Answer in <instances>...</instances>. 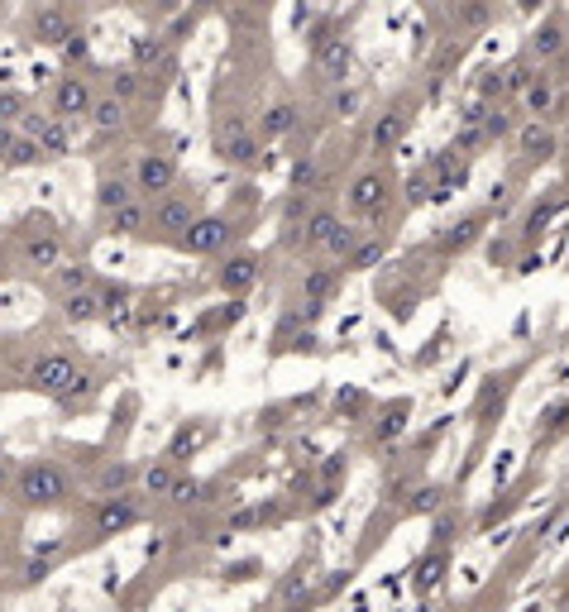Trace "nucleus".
<instances>
[{
  "instance_id": "c03bdc74",
  "label": "nucleus",
  "mask_w": 569,
  "mask_h": 612,
  "mask_svg": "<svg viewBox=\"0 0 569 612\" xmlns=\"http://www.w3.org/2000/svg\"><path fill=\"white\" fill-rule=\"evenodd\" d=\"M15 469H20V464H15V459H10L5 450H0V493L10 488V479H15Z\"/></svg>"
},
{
  "instance_id": "58836bf2",
  "label": "nucleus",
  "mask_w": 569,
  "mask_h": 612,
  "mask_svg": "<svg viewBox=\"0 0 569 612\" xmlns=\"http://www.w3.org/2000/svg\"><path fill=\"white\" fill-rule=\"evenodd\" d=\"M493 20V10L488 5H455V24H460V39L469 29H483V24Z\"/></svg>"
},
{
  "instance_id": "f3484780",
  "label": "nucleus",
  "mask_w": 569,
  "mask_h": 612,
  "mask_svg": "<svg viewBox=\"0 0 569 612\" xmlns=\"http://www.w3.org/2000/svg\"><path fill=\"white\" fill-rule=\"evenodd\" d=\"M488 220H493V211H488V206H474V211H464L460 220H450V225L436 235V254H445V259H460V254H469V249L483 240Z\"/></svg>"
},
{
  "instance_id": "9d476101",
  "label": "nucleus",
  "mask_w": 569,
  "mask_h": 612,
  "mask_svg": "<svg viewBox=\"0 0 569 612\" xmlns=\"http://www.w3.org/2000/svg\"><path fill=\"white\" fill-rule=\"evenodd\" d=\"M149 517L144 493H115V498H96L91 503V541H110V536H125L130 526H139Z\"/></svg>"
},
{
  "instance_id": "1a4fd4ad",
  "label": "nucleus",
  "mask_w": 569,
  "mask_h": 612,
  "mask_svg": "<svg viewBox=\"0 0 569 612\" xmlns=\"http://www.w3.org/2000/svg\"><path fill=\"white\" fill-rule=\"evenodd\" d=\"M235 240H240V220L220 216V211H206L173 249L177 254H192V259H225V254H235Z\"/></svg>"
},
{
  "instance_id": "473e14b6",
  "label": "nucleus",
  "mask_w": 569,
  "mask_h": 612,
  "mask_svg": "<svg viewBox=\"0 0 569 612\" xmlns=\"http://www.w3.org/2000/svg\"><path fill=\"white\" fill-rule=\"evenodd\" d=\"M569 431V397H555L541 421H536V445H550V440H560Z\"/></svg>"
},
{
  "instance_id": "49530a36",
  "label": "nucleus",
  "mask_w": 569,
  "mask_h": 612,
  "mask_svg": "<svg viewBox=\"0 0 569 612\" xmlns=\"http://www.w3.org/2000/svg\"><path fill=\"white\" fill-rule=\"evenodd\" d=\"M0 273H5V259H0Z\"/></svg>"
},
{
  "instance_id": "6e6552de",
  "label": "nucleus",
  "mask_w": 569,
  "mask_h": 612,
  "mask_svg": "<svg viewBox=\"0 0 569 612\" xmlns=\"http://www.w3.org/2000/svg\"><path fill=\"white\" fill-rule=\"evenodd\" d=\"M15 259L24 273H53L63 263V235L53 216H24L15 225Z\"/></svg>"
},
{
  "instance_id": "ddd939ff",
  "label": "nucleus",
  "mask_w": 569,
  "mask_h": 612,
  "mask_svg": "<svg viewBox=\"0 0 569 612\" xmlns=\"http://www.w3.org/2000/svg\"><path fill=\"white\" fill-rule=\"evenodd\" d=\"M340 225H345V216H340L335 206H326V201H311L297 220H287V244H292V249H307V254H321Z\"/></svg>"
},
{
  "instance_id": "412c9836",
  "label": "nucleus",
  "mask_w": 569,
  "mask_h": 612,
  "mask_svg": "<svg viewBox=\"0 0 569 612\" xmlns=\"http://www.w3.org/2000/svg\"><path fill=\"white\" fill-rule=\"evenodd\" d=\"M345 287V273L335 268V263L316 259L302 268V302H316V306H330L335 302V292Z\"/></svg>"
},
{
  "instance_id": "7ed1b4c3",
  "label": "nucleus",
  "mask_w": 569,
  "mask_h": 612,
  "mask_svg": "<svg viewBox=\"0 0 569 612\" xmlns=\"http://www.w3.org/2000/svg\"><path fill=\"white\" fill-rule=\"evenodd\" d=\"M397 192H402V182H397V173L388 163H364V168L345 182L350 225H373V220H383L397 206Z\"/></svg>"
},
{
  "instance_id": "4be33fe9",
  "label": "nucleus",
  "mask_w": 569,
  "mask_h": 612,
  "mask_svg": "<svg viewBox=\"0 0 569 612\" xmlns=\"http://www.w3.org/2000/svg\"><path fill=\"white\" fill-rule=\"evenodd\" d=\"M87 125H91V134L96 139H115V134H125L130 130V106H120L115 96H96V106H91V115H87Z\"/></svg>"
},
{
  "instance_id": "0eeeda50",
  "label": "nucleus",
  "mask_w": 569,
  "mask_h": 612,
  "mask_svg": "<svg viewBox=\"0 0 569 612\" xmlns=\"http://www.w3.org/2000/svg\"><path fill=\"white\" fill-rule=\"evenodd\" d=\"M307 58H311V72L321 77V87H326V91L330 87H345V82H350V72H354V39H350V29H345L340 20L316 24Z\"/></svg>"
},
{
  "instance_id": "bb28decb",
  "label": "nucleus",
  "mask_w": 569,
  "mask_h": 612,
  "mask_svg": "<svg viewBox=\"0 0 569 612\" xmlns=\"http://www.w3.org/2000/svg\"><path fill=\"white\" fill-rule=\"evenodd\" d=\"M101 316H106V306H101V287H82V292L63 297V321L67 326H96Z\"/></svg>"
},
{
  "instance_id": "a18cd8bd",
  "label": "nucleus",
  "mask_w": 569,
  "mask_h": 612,
  "mask_svg": "<svg viewBox=\"0 0 569 612\" xmlns=\"http://www.w3.org/2000/svg\"><path fill=\"white\" fill-rule=\"evenodd\" d=\"M560 15H565V44H569V10H560Z\"/></svg>"
},
{
  "instance_id": "423d86ee",
  "label": "nucleus",
  "mask_w": 569,
  "mask_h": 612,
  "mask_svg": "<svg viewBox=\"0 0 569 612\" xmlns=\"http://www.w3.org/2000/svg\"><path fill=\"white\" fill-rule=\"evenodd\" d=\"M416 125V91H397L393 101H383V110H373L369 130H364V149H369L373 163H388L402 139L412 134Z\"/></svg>"
},
{
  "instance_id": "cd10ccee",
  "label": "nucleus",
  "mask_w": 569,
  "mask_h": 612,
  "mask_svg": "<svg viewBox=\"0 0 569 612\" xmlns=\"http://www.w3.org/2000/svg\"><path fill=\"white\" fill-rule=\"evenodd\" d=\"M383 254H388V235L383 230H364L359 244L350 249V259L340 263V273H369L373 263H383Z\"/></svg>"
},
{
  "instance_id": "37998d69",
  "label": "nucleus",
  "mask_w": 569,
  "mask_h": 612,
  "mask_svg": "<svg viewBox=\"0 0 569 612\" xmlns=\"http://www.w3.org/2000/svg\"><path fill=\"white\" fill-rule=\"evenodd\" d=\"M15 139H20V134L10 130V125H0V168L10 163V149H15Z\"/></svg>"
},
{
  "instance_id": "4c0bfd02",
  "label": "nucleus",
  "mask_w": 569,
  "mask_h": 612,
  "mask_svg": "<svg viewBox=\"0 0 569 612\" xmlns=\"http://www.w3.org/2000/svg\"><path fill=\"white\" fill-rule=\"evenodd\" d=\"M44 163V153H39V144L34 139H15V149H10V163H5V173H20V168H39Z\"/></svg>"
},
{
  "instance_id": "a19ab883",
  "label": "nucleus",
  "mask_w": 569,
  "mask_h": 612,
  "mask_svg": "<svg viewBox=\"0 0 569 612\" xmlns=\"http://www.w3.org/2000/svg\"><path fill=\"white\" fill-rule=\"evenodd\" d=\"M412 498H416V503H412V512H436V507H445V493H440L436 483H426V488H416Z\"/></svg>"
},
{
  "instance_id": "9b49d317",
  "label": "nucleus",
  "mask_w": 569,
  "mask_h": 612,
  "mask_svg": "<svg viewBox=\"0 0 569 612\" xmlns=\"http://www.w3.org/2000/svg\"><path fill=\"white\" fill-rule=\"evenodd\" d=\"M96 82H91L87 72H63L58 82H53V91H48V115L53 120H63V125H82L91 115V106H96Z\"/></svg>"
},
{
  "instance_id": "5701e85b",
  "label": "nucleus",
  "mask_w": 569,
  "mask_h": 612,
  "mask_svg": "<svg viewBox=\"0 0 569 612\" xmlns=\"http://www.w3.org/2000/svg\"><path fill=\"white\" fill-rule=\"evenodd\" d=\"M182 479H187V474H182L177 464H168V459H154V464H144V469H139V493H144V498H158V503H168Z\"/></svg>"
},
{
  "instance_id": "aec40b11",
  "label": "nucleus",
  "mask_w": 569,
  "mask_h": 612,
  "mask_svg": "<svg viewBox=\"0 0 569 612\" xmlns=\"http://www.w3.org/2000/svg\"><path fill=\"white\" fill-rule=\"evenodd\" d=\"M134 53V72L139 77H154V72H177V53L168 44V34H139L130 44Z\"/></svg>"
},
{
  "instance_id": "7c9ffc66",
  "label": "nucleus",
  "mask_w": 569,
  "mask_h": 612,
  "mask_svg": "<svg viewBox=\"0 0 569 612\" xmlns=\"http://www.w3.org/2000/svg\"><path fill=\"white\" fill-rule=\"evenodd\" d=\"M565 201H569V197H565V187H550L546 197H541L536 206H531V211H526L522 230H526V235H541V230H546L550 220H555L560 211H565Z\"/></svg>"
},
{
  "instance_id": "39448f33",
  "label": "nucleus",
  "mask_w": 569,
  "mask_h": 612,
  "mask_svg": "<svg viewBox=\"0 0 569 612\" xmlns=\"http://www.w3.org/2000/svg\"><path fill=\"white\" fill-rule=\"evenodd\" d=\"M201 216H206V192H201L197 182H177L168 197L149 201V240L177 244Z\"/></svg>"
},
{
  "instance_id": "f8f14e48",
  "label": "nucleus",
  "mask_w": 569,
  "mask_h": 612,
  "mask_svg": "<svg viewBox=\"0 0 569 612\" xmlns=\"http://www.w3.org/2000/svg\"><path fill=\"white\" fill-rule=\"evenodd\" d=\"M130 182H134V192H139V201H158L182 182V168H177V158L168 149H144V153H134Z\"/></svg>"
},
{
  "instance_id": "4468645a",
  "label": "nucleus",
  "mask_w": 569,
  "mask_h": 612,
  "mask_svg": "<svg viewBox=\"0 0 569 612\" xmlns=\"http://www.w3.org/2000/svg\"><path fill=\"white\" fill-rule=\"evenodd\" d=\"M512 153H517V168H546L550 158L560 153V134H555V125H546V120H517V130H512Z\"/></svg>"
},
{
  "instance_id": "b1692460",
  "label": "nucleus",
  "mask_w": 569,
  "mask_h": 612,
  "mask_svg": "<svg viewBox=\"0 0 569 612\" xmlns=\"http://www.w3.org/2000/svg\"><path fill=\"white\" fill-rule=\"evenodd\" d=\"M130 201H139V192H134V182L125 173H101L96 177V211H101V220L115 216L120 206H130Z\"/></svg>"
},
{
  "instance_id": "a878e982",
  "label": "nucleus",
  "mask_w": 569,
  "mask_h": 612,
  "mask_svg": "<svg viewBox=\"0 0 569 612\" xmlns=\"http://www.w3.org/2000/svg\"><path fill=\"white\" fill-rule=\"evenodd\" d=\"M106 235H115V240H149V201H130L115 216H106Z\"/></svg>"
},
{
  "instance_id": "6ab92c4d",
  "label": "nucleus",
  "mask_w": 569,
  "mask_h": 612,
  "mask_svg": "<svg viewBox=\"0 0 569 612\" xmlns=\"http://www.w3.org/2000/svg\"><path fill=\"white\" fill-rule=\"evenodd\" d=\"M77 29L82 24H77V15L67 5H39V10H29V39L44 48H63Z\"/></svg>"
},
{
  "instance_id": "e433bc0d",
  "label": "nucleus",
  "mask_w": 569,
  "mask_h": 612,
  "mask_svg": "<svg viewBox=\"0 0 569 612\" xmlns=\"http://www.w3.org/2000/svg\"><path fill=\"white\" fill-rule=\"evenodd\" d=\"M445 565H450V555H445V550H431V555H426V560H421V565H416V589L421 593H431L440 584V574H445Z\"/></svg>"
},
{
  "instance_id": "c9c22d12",
  "label": "nucleus",
  "mask_w": 569,
  "mask_h": 612,
  "mask_svg": "<svg viewBox=\"0 0 569 612\" xmlns=\"http://www.w3.org/2000/svg\"><path fill=\"white\" fill-rule=\"evenodd\" d=\"M34 110V101H29V91H20V87H0V125H20L24 115Z\"/></svg>"
},
{
  "instance_id": "c756f323",
  "label": "nucleus",
  "mask_w": 569,
  "mask_h": 612,
  "mask_svg": "<svg viewBox=\"0 0 569 612\" xmlns=\"http://www.w3.org/2000/svg\"><path fill=\"white\" fill-rule=\"evenodd\" d=\"M201 445H206V426H201V421H197V426H192V421H182V426L173 431V440H168V450H163V459L182 469V464H187V459L197 455Z\"/></svg>"
},
{
  "instance_id": "dca6fc26",
  "label": "nucleus",
  "mask_w": 569,
  "mask_h": 612,
  "mask_svg": "<svg viewBox=\"0 0 569 612\" xmlns=\"http://www.w3.org/2000/svg\"><path fill=\"white\" fill-rule=\"evenodd\" d=\"M522 58H531V63L541 67V72H555V63H565V58H569L565 15H560V10H555V15H546V20H541L536 29H531V34H526Z\"/></svg>"
},
{
  "instance_id": "2eb2a0df",
  "label": "nucleus",
  "mask_w": 569,
  "mask_h": 612,
  "mask_svg": "<svg viewBox=\"0 0 569 612\" xmlns=\"http://www.w3.org/2000/svg\"><path fill=\"white\" fill-rule=\"evenodd\" d=\"M302 101L292 96V91H278L273 101H263L259 106V115H254V130H259V139H263V149L268 144H283V139H292V134L302 130Z\"/></svg>"
},
{
  "instance_id": "c85d7f7f",
  "label": "nucleus",
  "mask_w": 569,
  "mask_h": 612,
  "mask_svg": "<svg viewBox=\"0 0 569 612\" xmlns=\"http://www.w3.org/2000/svg\"><path fill=\"white\" fill-rule=\"evenodd\" d=\"M134 483H139V469H134L130 459H110L96 469V498H115V493H134Z\"/></svg>"
},
{
  "instance_id": "2f4dec72",
  "label": "nucleus",
  "mask_w": 569,
  "mask_h": 612,
  "mask_svg": "<svg viewBox=\"0 0 569 612\" xmlns=\"http://www.w3.org/2000/svg\"><path fill=\"white\" fill-rule=\"evenodd\" d=\"M34 144H39L44 158H67V153H72V125H63V120L48 115L44 125H39V134H34Z\"/></svg>"
},
{
  "instance_id": "f704fd0d",
  "label": "nucleus",
  "mask_w": 569,
  "mask_h": 612,
  "mask_svg": "<svg viewBox=\"0 0 569 612\" xmlns=\"http://www.w3.org/2000/svg\"><path fill=\"white\" fill-rule=\"evenodd\" d=\"M106 96H115L120 106H134L139 96H144V77L134 72V67H120V72H110V87Z\"/></svg>"
},
{
  "instance_id": "72a5a7b5",
  "label": "nucleus",
  "mask_w": 569,
  "mask_h": 612,
  "mask_svg": "<svg viewBox=\"0 0 569 612\" xmlns=\"http://www.w3.org/2000/svg\"><path fill=\"white\" fill-rule=\"evenodd\" d=\"M48 278L58 287V297H72V292H82V287H96V273H91L87 263H58Z\"/></svg>"
},
{
  "instance_id": "f03ea898",
  "label": "nucleus",
  "mask_w": 569,
  "mask_h": 612,
  "mask_svg": "<svg viewBox=\"0 0 569 612\" xmlns=\"http://www.w3.org/2000/svg\"><path fill=\"white\" fill-rule=\"evenodd\" d=\"M211 139H216V158L230 163V168H244V173H259L268 168V149H263L254 120L244 115L240 101H230V110H216V125H211Z\"/></svg>"
},
{
  "instance_id": "a211bd4d",
  "label": "nucleus",
  "mask_w": 569,
  "mask_h": 612,
  "mask_svg": "<svg viewBox=\"0 0 569 612\" xmlns=\"http://www.w3.org/2000/svg\"><path fill=\"white\" fill-rule=\"evenodd\" d=\"M259 268H263V259L254 254V249H235V254H225L220 268H216V292H225L230 302H240L244 292L259 283Z\"/></svg>"
},
{
  "instance_id": "79ce46f5",
  "label": "nucleus",
  "mask_w": 569,
  "mask_h": 612,
  "mask_svg": "<svg viewBox=\"0 0 569 612\" xmlns=\"http://www.w3.org/2000/svg\"><path fill=\"white\" fill-rule=\"evenodd\" d=\"M340 474H350V459H345V455H330V464H321V479L335 488V483H340Z\"/></svg>"
},
{
  "instance_id": "ea45409f",
  "label": "nucleus",
  "mask_w": 569,
  "mask_h": 612,
  "mask_svg": "<svg viewBox=\"0 0 569 612\" xmlns=\"http://www.w3.org/2000/svg\"><path fill=\"white\" fill-rule=\"evenodd\" d=\"M58 53H63V63H67V72H82V63H87V53H91V44H87V34H82V29H77V34H72V39H67L63 48H58Z\"/></svg>"
},
{
  "instance_id": "393cba45",
  "label": "nucleus",
  "mask_w": 569,
  "mask_h": 612,
  "mask_svg": "<svg viewBox=\"0 0 569 612\" xmlns=\"http://www.w3.org/2000/svg\"><path fill=\"white\" fill-rule=\"evenodd\" d=\"M321 110H326L330 125H350V120H359V110H364V87H359V82L330 87L326 101H321Z\"/></svg>"
},
{
  "instance_id": "20e7f679",
  "label": "nucleus",
  "mask_w": 569,
  "mask_h": 612,
  "mask_svg": "<svg viewBox=\"0 0 569 612\" xmlns=\"http://www.w3.org/2000/svg\"><path fill=\"white\" fill-rule=\"evenodd\" d=\"M10 498L24 512H48V507H63L72 498V479L58 459H24L10 479Z\"/></svg>"
},
{
  "instance_id": "f257e3e1",
  "label": "nucleus",
  "mask_w": 569,
  "mask_h": 612,
  "mask_svg": "<svg viewBox=\"0 0 569 612\" xmlns=\"http://www.w3.org/2000/svg\"><path fill=\"white\" fill-rule=\"evenodd\" d=\"M24 388L48 397V402H58V407H82L96 383L82 369V359H72L67 350H44L24 364Z\"/></svg>"
}]
</instances>
